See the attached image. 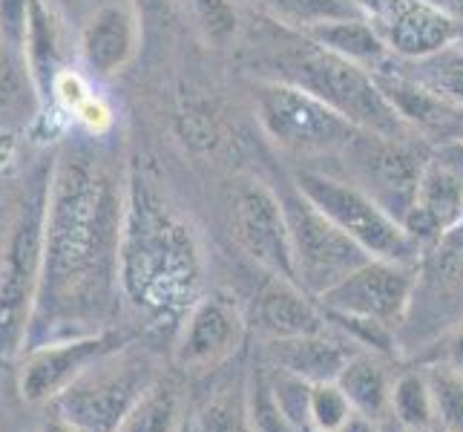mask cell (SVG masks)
<instances>
[{"instance_id": "cell-1", "label": "cell", "mask_w": 463, "mask_h": 432, "mask_svg": "<svg viewBox=\"0 0 463 432\" xmlns=\"http://www.w3.org/2000/svg\"><path fill=\"white\" fill-rule=\"evenodd\" d=\"M127 173L104 139L78 130L52 150L43 268L26 349L90 334L118 288ZM24 349V351H26Z\"/></svg>"}, {"instance_id": "cell-2", "label": "cell", "mask_w": 463, "mask_h": 432, "mask_svg": "<svg viewBox=\"0 0 463 432\" xmlns=\"http://www.w3.org/2000/svg\"><path fill=\"white\" fill-rule=\"evenodd\" d=\"M199 285L202 257L194 228L145 173L130 168L118 251L121 294L153 320H175L194 309Z\"/></svg>"}, {"instance_id": "cell-3", "label": "cell", "mask_w": 463, "mask_h": 432, "mask_svg": "<svg viewBox=\"0 0 463 432\" xmlns=\"http://www.w3.org/2000/svg\"><path fill=\"white\" fill-rule=\"evenodd\" d=\"M50 173L52 153L32 168L26 185L14 199L6 228L0 231V370L18 366L29 341L32 317H35Z\"/></svg>"}, {"instance_id": "cell-4", "label": "cell", "mask_w": 463, "mask_h": 432, "mask_svg": "<svg viewBox=\"0 0 463 432\" xmlns=\"http://www.w3.org/2000/svg\"><path fill=\"white\" fill-rule=\"evenodd\" d=\"M279 82L297 84L314 92L331 110L357 127V130L386 136V139H414L418 133L401 119L392 101L377 87L372 70L326 50L302 35V43L279 61Z\"/></svg>"}, {"instance_id": "cell-5", "label": "cell", "mask_w": 463, "mask_h": 432, "mask_svg": "<svg viewBox=\"0 0 463 432\" xmlns=\"http://www.w3.org/2000/svg\"><path fill=\"white\" fill-rule=\"evenodd\" d=\"M158 378L162 372L147 351L127 343L95 360L50 407L78 432H116Z\"/></svg>"}, {"instance_id": "cell-6", "label": "cell", "mask_w": 463, "mask_h": 432, "mask_svg": "<svg viewBox=\"0 0 463 432\" xmlns=\"http://www.w3.org/2000/svg\"><path fill=\"white\" fill-rule=\"evenodd\" d=\"M297 187L319 214H326L334 226L354 239L360 248L369 251L372 257L409 265L418 260V239L354 182L334 179V176L317 170H302L297 173Z\"/></svg>"}, {"instance_id": "cell-7", "label": "cell", "mask_w": 463, "mask_h": 432, "mask_svg": "<svg viewBox=\"0 0 463 432\" xmlns=\"http://www.w3.org/2000/svg\"><path fill=\"white\" fill-rule=\"evenodd\" d=\"M282 199V211L288 219L297 285L314 300L326 294L351 271L372 260V254L360 248L348 234H343L334 222L319 214L317 207L299 194V187L288 190Z\"/></svg>"}, {"instance_id": "cell-8", "label": "cell", "mask_w": 463, "mask_h": 432, "mask_svg": "<svg viewBox=\"0 0 463 432\" xmlns=\"http://www.w3.org/2000/svg\"><path fill=\"white\" fill-rule=\"evenodd\" d=\"M257 113L265 133L297 156L343 153L360 130L314 92L288 82H268L257 92Z\"/></svg>"}, {"instance_id": "cell-9", "label": "cell", "mask_w": 463, "mask_h": 432, "mask_svg": "<svg viewBox=\"0 0 463 432\" xmlns=\"http://www.w3.org/2000/svg\"><path fill=\"white\" fill-rule=\"evenodd\" d=\"M343 156L354 176L351 182L363 187L383 211L403 226L418 197L426 158H420L406 139H386L365 130L345 144Z\"/></svg>"}, {"instance_id": "cell-10", "label": "cell", "mask_w": 463, "mask_h": 432, "mask_svg": "<svg viewBox=\"0 0 463 432\" xmlns=\"http://www.w3.org/2000/svg\"><path fill=\"white\" fill-rule=\"evenodd\" d=\"M127 343L130 338L124 331L107 326L90 334H75V338H61L26 349L18 360L21 398L29 404H52L95 360Z\"/></svg>"}, {"instance_id": "cell-11", "label": "cell", "mask_w": 463, "mask_h": 432, "mask_svg": "<svg viewBox=\"0 0 463 432\" xmlns=\"http://www.w3.org/2000/svg\"><path fill=\"white\" fill-rule=\"evenodd\" d=\"M414 285H418V268L414 265L372 257L369 263L351 271L345 280L328 288L326 294H319L317 302L326 312L372 317L394 326L409 306Z\"/></svg>"}, {"instance_id": "cell-12", "label": "cell", "mask_w": 463, "mask_h": 432, "mask_svg": "<svg viewBox=\"0 0 463 432\" xmlns=\"http://www.w3.org/2000/svg\"><path fill=\"white\" fill-rule=\"evenodd\" d=\"M365 18L401 61H423L460 38V24L432 0H357Z\"/></svg>"}, {"instance_id": "cell-13", "label": "cell", "mask_w": 463, "mask_h": 432, "mask_svg": "<svg viewBox=\"0 0 463 432\" xmlns=\"http://www.w3.org/2000/svg\"><path fill=\"white\" fill-rule=\"evenodd\" d=\"M463 219V139L440 141L438 150L426 158L411 211L403 228L423 243L449 234Z\"/></svg>"}, {"instance_id": "cell-14", "label": "cell", "mask_w": 463, "mask_h": 432, "mask_svg": "<svg viewBox=\"0 0 463 432\" xmlns=\"http://www.w3.org/2000/svg\"><path fill=\"white\" fill-rule=\"evenodd\" d=\"M245 341V317L236 300L225 292H211L187 312L175 363L184 372H211L236 355Z\"/></svg>"}, {"instance_id": "cell-15", "label": "cell", "mask_w": 463, "mask_h": 432, "mask_svg": "<svg viewBox=\"0 0 463 432\" xmlns=\"http://www.w3.org/2000/svg\"><path fill=\"white\" fill-rule=\"evenodd\" d=\"M233 234L250 260H257L268 274L297 283L294 248L282 199L262 185H245L233 202Z\"/></svg>"}, {"instance_id": "cell-16", "label": "cell", "mask_w": 463, "mask_h": 432, "mask_svg": "<svg viewBox=\"0 0 463 432\" xmlns=\"http://www.w3.org/2000/svg\"><path fill=\"white\" fill-rule=\"evenodd\" d=\"M138 12L124 0H107L95 6L78 26L75 50L90 78H113L138 50Z\"/></svg>"}, {"instance_id": "cell-17", "label": "cell", "mask_w": 463, "mask_h": 432, "mask_svg": "<svg viewBox=\"0 0 463 432\" xmlns=\"http://www.w3.org/2000/svg\"><path fill=\"white\" fill-rule=\"evenodd\" d=\"M372 75L383 95L418 136L435 139L438 144L463 136V107L452 104L449 99H443L435 90L420 84L418 78L403 72L401 63H394V58Z\"/></svg>"}, {"instance_id": "cell-18", "label": "cell", "mask_w": 463, "mask_h": 432, "mask_svg": "<svg viewBox=\"0 0 463 432\" xmlns=\"http://www.w3.org/2000/svg\"><path fill=\"white\" fill-rule=\"evenodd\" d=\"M360 351L345 334L331 338L328 331L319 334H299V338H274L265 343V363L299 375L311 383L337 380L348 358Z\"/></svg>"}, {"instance_id": "cell-19", "label": "cell", "mask_w": 463, "mask_h": 432, "mask_svg": "<svg viewBox=\"0 0 463 432\" xmlns=\"http://www.w3.org/2000/svg\"><path fill=\"white\" fill-rule=\"evenodd\" d=\"M257 326L268 334V341L319 334L331 329L319 302L308 292H302L297 283L274 274H268V283L257 294Z\"/></svg>"}, {"instance_id": "cell-20", "label": "cell", "mask_w": 463, "mask_h": 432, "mask_svg": "<svg viewBox=\"0 0 463 432\" xmlns=\"http://www.w3.org/2000/svg\"><path fill=\"white\" fill-rule=\"evenodd\" d=\"M337 387L345 392L348 404L354 412L365 415V418L380 421L392 412V378L386 366L377 358V351H354L343 366L337 378Z\"/></svg>"}, {"instance_id": "cell-21", "label": "cell", "mask_w": 463, "mask_h": 432, "mask_svg": "<svg viewBox=\"0 0 463 432\" xmlns=\"http://www.w3.org/2000/svg\"><path fill=\"white\" fill-rule=\"evenodd\" d=\"M308 41L326 46V50L337 53L348 61L360 63L365 70H380L394 58L389 53L386 41L380 38V32L372 26L369 18H351V21H337V24H323L308 32H299Z\"/></svg>"}, {"instance_id": "cell-22", "label": "cell", "mask_w": 463, "mask_h": 432, "mask_svg": "<svg viewBox=\"0 0 463 432\" xmlns=\"http://www.w3.org/2000/svg\"><path fill=\"white\" fill-rule=\"evenodd\" d=\"M182 418L184 398L179 383L162 375L133 407V412L118 424L116 432H182Z\"/></svg>"}, {"instance_id": "cell-23", "label": "cell", "mask_w": 463, "mask_h": 432, "mask_svg": "<svg viewBox=\"0 0 463 432\" xmlns=\"http://www.w3.org/2000/svg\"><path fill=\"white\" fill-rule=\"evenodd\" d=\"M274 18L297 32H308L323 24L365 18L357 0H260Z\"/></svg>"}, {"instance_id": "cell-24", "label": "cell", "mask_w": 463, "mask_h": 432, "mask_svg": "<svg viewBox=\"0 0 463 432\" xmlns=\"http://www.w3.org/2000/svg\"><path fill=\"white\" fill-rule=\"evenodd\" d=\"M392 415L403 429L432 432L438 427L435 418V398L429 389L426 372H403L392 387Z\"/></svg>"}, {"instance_id": "cell-25", "label": "cell", "mask_w": 463, "mask_h": 432, "mask_svg": "<svg viewBox=\"0 0 463 432\" xmlns=\"http://www.w3.org/2000/svg\"><path fill=\"white\" fill-rule=\"evenodd\" d=\"M245 415H248L250 432H299L277 401L274 387H270L268 366H257V370H250V375H248Z\"/></svg>"}, {"instance_id": "cell-26", "label": "cell", "mask_w": 463, "mask_h": 432, "mask_svg": "<svg viewBox=\"0 0 463 432\" xmlns=\"http://www.w3.org/2000/svg\"><path fill=\"white\" fill-rule=\"evenodd\" d=\"M26 107L41 110L29 67L21 53L9 50V46L0 41V119L21 116L26 113Z\"/></svg>"}, {"instance_id": "cell-27", "label": "cell", "mask_w": 463, "mask_h": 432, "mask_svg": "<svg viewBox=\"0 0 463 432\" xmlns=\"http://www.w3.org/2000/svg\"><path fill=\"white\" fill-rule=\"evenodd\" d=\"M420 84L435 90L443 99L463 107V43H449L446 50L414 61V75Z\"/></svg>"}, {"instance_id": "cell-28", "label": "cell", "mask_w": 463, "mask_h": 432, "mask_svg": "<svg viewBox=\"0 0 463 432\" xmlns=\"http://www.w3.org/2000/svg\"><path fill=\"white\" fill-rule=\"evenodd\" d=\"M429 389L435 398V418L446 432H463V372L455 366H429Z\"/></svg>"}, {"instance_id": "cell-29", "label": "cell", "mask_w": 463, "mask_h": 432, "mask_svg": "<svg viewBox=\"0 0 463 432\" xmlns=\"http://www.w3.org/2000/svg\"><path fill=\"white\" fill-rule=\"evenodd\" d=\"M268 375H270V387H274V395L282 412L288 415V421L299 432L311 429V387L314 383L285 370H277V366H268Z\"/></svg>"}, {"instance_id": "cell-30", "label": "cell", "mask_w": 463, "mask_h": 432, "mask_svg": "<svg viewBox=\"0 0 463 432\" xmlns=\"http://www.w3.org/2000/svg\"><path fill=\"white\" fill-rule=\"evenodd\" d=\"M354 415L345 392L337 380L314 383L311 387V429L317 432H340L343 424Z\"/></svg>"}, {"instance_id": "cell-31", "label": "cell", "mask_w": 463, "mask_h": 432, "mask_svg": "<svg viewBox=\"0 0 463 432\" xmlns=\"http://www.w3.org/2000/svg\"><path fill=\"white\" fill-rule=\"evenodd\" d=\"M199 26L207 43L228 46L239 32V12L233 0H194Z\"/></svg>"}, {"instance_id": "cell-32", "label": "cell", "mask_w": 463, "mask_h": 432, "mask_svg": "<svg viewBox=\"0 0 463 432\" xmlns=\"http://www.w3.org/2000/svg\"><path fill=\"white\" fill-rule=\"evenodd\" d=\"M32 0H0V41L24 55Z\"/></svg>"}, {"instance_id": "cell-33", "label": "cell", "mask_w": 463, "mask_h": 432, "mask_svg": "<svg viewBox=\"0 0 463 432\" xmlns=\"http://www.w3.org/2000/svg\"><path fill=\"white\" fill-rule=\"evenodd\" d=\"M204 432H250L248 415H245V395L242 401L233 404L228 395L216 398V401L204 409Z\"/></svg>"}, {"instance_id": "cell-34", "label": "cell", "mask_w": 463, "mask_h": 432, "mask_svg": "<svg viewBox=\"0 0 463 432\" xmlns=\"http://www.w3.org/2000/svg\"><path fill=\"white\" fill-rule=\"evenodd\" d=\"M46 6H52L58 18L67 24V26H81L87 14L95 9L92 0H46Z\"/></svg>"}, {"instance_id": "cell-35", "label": "cell", "mask_w": 463, "mask_h": 432, "mask_svg": "<svg viewBox=\"0 0 463 432\" xmlns=\"http://www.w3.org/2000/svg\"><path fill=\"white\" fill-rule=\"evenodd\" d=\"M340 432H377V421H372V418H365V415L354 412V415H351V418L343 424Z\"/></svg>"}, {"instance_id": "cell-36", "label": "cell", "mask_w": 463, "mask_h": 432, "mask_svg": "<svg viewBox=\"0 0 463 432\" xmlns=\"http://www.w3.org/2000/svg\"><path fill=\"white\" fill-rule=\"evenodd\" d=\"M38 432H78V429H75L70 421H63L61 415H55V412H52L50 418H46V421L38 427Z\"/></svg>"}, {"instance_id": "cell-37", "label": "cell", "mask_w": 463, "mask_h": 432, "mask_svg": "<svg viewBox=\"0 0 463 432\" xmlns=\"http://www.w3.org/2000/svg\"><path fill=\"white\" fill-rule=\"evenodd\" d=\"M435 6H440L446 14H452L458 24H463V0H432Z\"/></svg>"}, {"instance_id": "cell-38", "label": "cell", "mask_w": 463, "mask_h": 432, "mask_svg": "<svg viewBox=\"0 0 463 432\" xmlns=\"http://www.w3.org/2000/svg\"><path fill=\"white\" fill-rule=\"evenodd\" d=\"M432 432H446V429H440V427H435V429H432Z\"/></svg>"}, {"instance_id": "cell-39", "label": "cell", "mask_w": 463, "mask_h": 432, "mask_svg": "<svg viewBox=\"0 0 463 432\" xmlns=\"http://www.w3.org/2000/svg\"><path fill=\"white\" fill-rule=\"evenodd\" d=\"M302 432H317V429H302Z\"/></svg>"}, {"instance_id": "cell-40", "label": "cell", "mask_w": 463, "mask_h": 432, "mask_svg": "<svg viewBox=\"0 0 463 432\" xmlns=\"http://www.w3.org/2000/svg\"><path fill=\"white\" fill-rule=\"evenodd\" d=\"M406 432H418V429H406Z\"/></svg>"}, {"instance_id": "cell-41", "label": "cell", "mask_w": 463, "mask_h": 432, "mask_svg": "<svg viewBox=\"0 0 463 432\" xmlns=\"http://www.w3.org/2000/svg\"><path fill=\"white\" fill-rule=\"evenodd\" d=\"M460 139H463V136H460Z\"/></svg>"}]
</instances>
